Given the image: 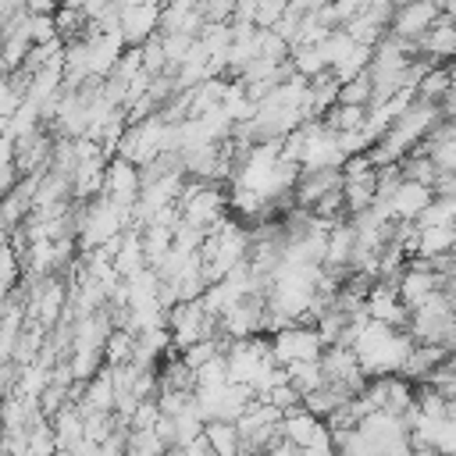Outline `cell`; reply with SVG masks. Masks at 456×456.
Listing matches in <instances>:
<instances>
[{"instance_id":"cell-12","label":"cell","mask_w":456,"mask_h":456,"mask_svg":"<svg viewBox=\"0 0 456 456\" xmlns=\"http://www.w3.org/2000/svg\"><path fill=\"white\" fill-rule=\"evenodd\" d=\"M232 381L228 378V356L217 353L214 360H207L203 367H196V388H214V385H224Z\"/></svg>"},{"instance_id":"cell-3","label":"cell","mask_w":456,"mask_h":456,"mask_svg":"<svg viewBox=\"0 0 456 456\" xmlns=\"http://www.w3.org/2000/svg\"><path fill=\"white\" fill-rule=\"evenodd\" d=\"M438 18H442L438 0H413V4L395 7V18H392L388 32L399 36V39H413V43L420 46V39L428 36V28H431Z\"/></svg>"},{"instance_id":"cell-6","label":"cell","mask_w":456,"mask_h":456,"mask_svg":"<svg viewBox=\"0 0 456 456\" xmlns=\"http://www.w3.org/2000/svg\"><path fill=\"white\" fill-rule=\"evenodd\" d=\"M456 249V224H420L413 256H442Z\"/></svg>"},{"instance_id":"cell-14","label":"cell","mask_w":456,"mask_h":456,"mask_svg":"<svg viewBox=\"0 0 456 456\" xmlns=\"http://www.w3.org/2000/svg\"><path fill=\"white\" fill-rule=\"evenodd\" d=\"M264 456H303V449H299L296 442H289V438H278Z\"/></svg>"},{"instance_id":"cell-2","label":"cell","mask_w":456,"mask_h":456,"mask_svg":"<svg viewBox=\"0 0 456 456\" xmlns=\"http://www.w3.org/2000/svg\"><path fill=\"white\" fill-rule=\"evenodd\" d=\"M342 185H346V175H342V167H335V164H324V167H299L296 185H292V200H296L299 207L314 210L328 192H335V189H342Z\"/></svg>"},{"instance_id":"cell-16","label":"cell","mask_w":456,"mask_h":456,"mask_svg":"<svg viewBox=\"0 0 456 456\" xmlns=\"http://www.w3.org/2000/svg\"><path fill=\"white\" fill-rule=\"evenodd\" d=\"M445 417H452V420H456V395L445 403Z\"/></svg>"},{"instance_id":"cell-13","label":"cell","mask_w":456,"mask_h":456,"mask_svg":"<svg viewBox=\"0 0 456 456\" xmlns=\"http://www.w3.org/2000/svg\"><path fill=\"white\" fill-rule=\"evenodd\" d=\"M160 420V406H157V399H142L139 406H135V413H132V428H153Z\"/></svg>"},{"instance_id":"cell-10","label":"cell","mask_w":456,"mask_h":456,"mask_svg":"<svg viewBox=\"0 0 456 456\" xmlns=\"http://www.w3.org/2000/svg\"><path fill=\"white\" fill-rule=\"evenodd\" d=\"M167 452H171V445L153 428H132L125 456H167Z\"/></svg>"},{"instance_id":"cell-11","label":"cell","mask_w":456,"mask_h":456,"mask_svg":"<svg viewBox=\"0 0 456 456\" xmlns=\"http://www.w3.org/2000/svg\"><path fill=\"white\" fill-rule=\"evenodd\" d=\"M285 370H289V381H292V385H296L303 395L324 385V370H321V360H299V363H289Z\"/></svg>"},{"instance_id":"cell-15","label":"cell","mask_w":456,"mask_h":456,"mask_svg":"<svg viewBox=\"0 0 456 456\" xmlns=\"http://www.w3.org/2000/svg\"><path fill=\"white\" fill-rule=\"evenodd\" d=\"M385 456H413V442H410V438H403V442L388 445V449H385Z\"/></svg>"},{"instance_id":"cell-1","label":"cell","mask_w":456,"mask_h":456,"mask_svg":"<svg viewBox=\"0 0 456 456\" xmlns=\"http://www.w3.org/2000/svg\"><path fill=\"white\" fill-rule=\"evenodd\" d=\"M271 349H274L278 363L289 367V363H299V360H321L324 338H321V331L314 324H289V328L274 331Z\"/></svg>"},{"instance_id":"cell-4","label":"cell","mask_w":456,"mask_h":456,"mask_svg":"<svg viewBox=\"0 0 456 456\" xmlns=\"http://www.w3.org/2000/svg\"><path fill=\"white\" fill-rule=\"evenodd\" d=\"M324 431H328V420H321V417H317V413H310L306 406L289 410V413L281 417V435H285L289 442H296L299 449H306L310 442H317Z\"/></svg>"},{"instance_id":"cell-7","label":"cell","mask_w":456,"mask_h":456,"mask_svg":"<svg viewBox=\"0 0 456 456\" xmlns=\"http://www.w3.org/2000/svg\"><path fill=\"white\" fill-rule=\"evenodd\" d=\"M203 435H207L214 456H242V438H239L235 420H207Z\"/></svg>"},{"instance_id":"cell-5","label":"cell","mask_w":456,"mask_h":456,"mask_svg":"<svg viewBox=\"0 0 456 456\" xmlns=\"http://www.w3.org/2000/svg\"><path fill=\"white\" fill-rule=\"evenodd\" d=\"M420 57H428V61L456 57V18L442 14V18L428 28V36L420 39Z\"/></svg>"},{"instance_id":"cell-8","label":"cell","mask_w":456,"mask_h":456,"mask_svg":"<svg viewBox=\"0 0 456 456\" xmlns=\"http://www.w3.org/2000/svg\"><path fill=\"white\" fill-rule=\"evenodd\" d=\"M346 399H353V395H349L342 385L324 381L321 388H314V392H306V395H303V406H306L310 413H317L321 420H328V417H331V413H335V410H338Z\"/></svg>"},{"instance_id":"cell-9","label":"cell","mask_w":456,"mask_h":456,"mask_svg":"<svg viewBox=\"0 0 456 456\" xmlns=\"http://www.w3.org/2000/svg\"><path fill=\"white\" fill-rule=\"evenodd\" d=\"M367 114H370V107L335 103V107L324 114V121H328V128H335V132H356V128H363V125H367Z\"/></svg>"}]
</instances>
